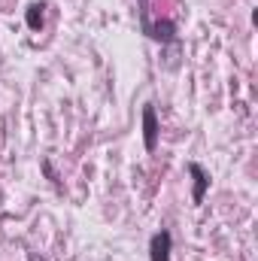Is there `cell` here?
<instances>
[{
	"mask_svg": "<svg viewBox=\"0 0 258 261\" xmlns=\"http://www.w3.org/2000/svg\"><path fill=\"white\" fill-rule=\"evenodd\" d=\"M158 116H155V107L152 103H146L143 107V146H146V152H155V146H158Z\"/></svg>",
	"mask_w": 258,
	"mask_h": 261,
	"instance_id": "cell-1",
	"label": "cell"
},
{
	"mask_svg": "<svg viewBox=\"0 0 258 261\" xmlns=\"http://www.w3.org/2000/svg\"><path fill=\"white\" fill-rule=\"evenodd\" d=\"M170 249H173L170 231L152 234V240H149V261H170Z\"/></svg>",
	"mask_w": 258,
	"mask_h": 261,
	"instance_id": "cell-2",
	"label": "cell"
},
{
	"mask_svg": "<svg viewBox=\"0 0 258 261\" xmlns=\"http://www.w3.org/2000/svg\"><path fill=\"white\" fill-rule=\"evenodd\" d=\"M189 173H192L194 179V189H192V200L194 203H203V197H207V189H210V173L197 164V161H189Z\"/></svg>",
	"mask_w": 258,
	"mask_h": 261,
	"instance_id": "cell-3",
	"label": "cell"
},
{
	"mask_svg": "<svg viewBox=\"0 0 258 261\" xmlns=\"http://www.w3.org/2000/svg\"><path fill=\"white\" fill-rule=\"evenodd\" d=\"M146 28V34L152 37V40H161V43H173L176 40V24L173 21H155V24H143Z\"/></svg>",
	"mask_w": 258,
	"mask_h": 261,
	"instance_id": "cell-4",
	"label": "cell"
},
{
	"mask_svg": "<svg viewBox=\"0 0 258 261\" xmlns=\"http://www.w3.org/2000/svg\"><path fill=\"white\" fill-rule=\"evenodd\" d=\"M43 9H46L43 3H31V6H28L24 21H28V28H31V31H40V28H43V21H46V12H43Z\"/></svg>",
	"mask_w": 258,
	"mask_h": 261,
	"instance_id": "cell-5",
	"label": "cell"
},
{
	"mask_svg": "<svg viewBox=\"0 0 258 261\" xmlns=\"http://www.w3.org/2000/svg\"><path fill=\"white\" fill-rule=\"evenodd\" d=\"M43 173H46L52 182H58V176H55V170H52V164H49V161H43Z\"/></svg>",
	"mask_w": 258,
	"mask_h": 261,
	"instance_id": "cell-6",
	"label": "cell"
}]
</instances>
